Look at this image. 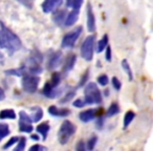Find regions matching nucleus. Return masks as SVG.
I'll use <instances>...</instances> for the list:
<instances>
[{"mask_svg": "<svg viewBox=\"0 0 153 151\" xmlns=\"http://www.w3.org/2000/svg\"><path fill=\"white\" fill-rule=\"evenodd\" d=\"M0 46L5 48L9 54H14L21 47L20 39L0 21Z\"/></svg>", "mask_w": 153, "mask_h": 151, "instance_id": "nucleus-1", "label": "nucleus"}, {"mask_svg": "<svg viewBox=\"0 0 153 151\" xmlns=\"http://www.w3.org/2000/svg\"><path fill=\"white\" fill-rule=\"evenodd\" d=\"M84 102L85 104H100L102 102V94L97 84L88 83L84 90Z\"/></svg>", "mask_w": 153, "mask_h": 151, "instance_id": "nucleus-2", "label": "nucleus"}, {"mask_svg": "<svg viewBox=\"0 0 153 151\" xmlns=\"http://www.w3.org/2000/svg\"><path fill=\"white\" fill-rule=\"evenodd\" d=\"M76 130V127L74 123H71L70 121H64L62 123L61 127L59 128L58 131V140L61 145H65L68 141L70 140L72 135L74 134Z\"/></svg>", "mask_w": 153, "mask_h": 151, "instance_id": "nucleus-3", "label": "nucleus"}, {"mask_svg": "<svg viewBox=\"0 0 153 151\" xmlns=\"http://www.w3.org/2000/svg\"><path fill=\"white\" fill-rule=\"evenodd\" d=\"M94 40L96 36L90 35L84 40L83 44L81 46V56L86 61H91L94 57Z\"/></svg>", "mask_w": 153, "mask_h": 151, "instance_id": "nucleus-4", "label": "nucleus"}, {"mask_svg": "<svg viewBox=\"0 0 153 151\" xmlns=\"http://www.w3.org/2000/svg\"><path fill=\"white\" fill-rule=\"evenodd\" d=\"M40 78L35 74H24L22 78V88L25 92L34 94L37 90Z\"/></svg>", "mask_w": 153, "mask_h": 151, "instance_id": "nucleus-5", "label": "nucleus"}, {"mask_svg": "<svg viewBox=\"0 0 153 151\" xmlns=\"http://www.w3.org/2000/svg\"><path fill=\"white\" fill-rule=\"evenodd\" d=\"M33 121L30 118V115H27V113L24 111H20L19 112V130L21 132H25V133H30L34 129L32 125Z\"/></svg>", "mask_w": 153, "mask_h": 151, "instance_id": "nucleus-6", "label": "nucleus"}, {"mask_svg": "<svg viewBox=\"0 0 153 151\" xmlns=\"http://www.w3.org/2000/svg\"><path fill=\"white\" fill-rule=\"evenodd\" d=\"M82 33V28L79 26V28H76V30H74L72 32L68 33L67 35H65L62 40V46L63 47H72L74 44H76V40L78 38L80 37Z\"/></svg>", "mask_w": 153, "mask_h": 151, "instance_id": "nucleus-7", "label": "nucleus"}, {"mask_svg": "<svg viewBox=\"0 0 153 151\" xmlns=\"http://www.w3.org/2000/svg\"><path fill=\"white\" fill-rule=\"evenodd\" d=\"M101 113H102V108L87 109V110H84V111H82V112H80L79 118L82 122L88 123V122L97 119L98 117H101Z\"/></svg>", "mask_w": 153, "mask_h": 151, "instance_id": "nucleus-8", "label": "nucleus"}, {"mask_svg": "<svg viewBox=\"0 0 153 151\" xmlns=\"http://www.w3.org/2000/svg\"><path fill=\"white\" fill-rule=\"evenodd\" d=\"M63 0H44L42 3V10L44 13H51L61 7Z\"/></svg>", "mask_w": 153, "mask_h": 151, "instance_id": "nucleus-9", "label": "nucleus"}, {"mask_svg": "<svg viewBox=\"0 0 153 151\" xmlns=\"http://www.w3.org/2000/svg\"><path fill=\"white\" fill-rule=\"evenodd\" d=\"M79 13H80V10H76V9H72V11L66 16L65 18V21H64V24L65 26H71L78 21L79 19Z\"/></svg>", "mask_w": 153, "mask_h": 151, "instance_id": "nucleus-10", "label": "nucleus"}, {"mask_svg": "<svg viewBox=\"0 0 153 151\" xmlns=\"http://www.w3.org/2000/svg\"><path fill=\"white\" fill-rule=\"evenodd\" d=\"M48 112H49V115H51L53 117L64 118V117L69 115L70 111L66 108H58V107H56V106H49Z\"/></svg>", "mask_w": 153, "mask_h": 151, "instance_id": "nucleus-11", "label": "nucleus"}, {"mask_svg": "<svg viewBox=\"0 0 153 151\" xmlns=\"http://www.w3.org/2000/svg\"><path fill=\"white\" fill-rule=\"evenodd\" d=\"M42 94H44L45 97H47V98L53 99V98H56L57 96H59L60 90L57 89V88H53L51 86V84H49V82H46L42 89Z\"/></svg>", "mask_w": 153, "mask_h": 151, "instance_id": "nucleus-12", "label": "nucleus"}, {"mask_svg": "<svg viewBox=\"0 0 153 151\" xmlns=\"http://www.w3.org/2000/svg\"><path fill=\"white\" fill-rule=\"evenodd\" d=\"M62 61V53L61 51H56L53 56L51 57L48 61V68L49 69H55L61 64Z\"/></svg>", "mask_w": 153, "mask_h": 151, "instance_id": "nucleus-13", "label": "nucleus"}, {"mask_svg": "<svg viewBox=\"0 0 153 151\" xmlns=\"http://www.w3.org/2000/svg\"><path fill=\"white\" fill-rule=\"evenodd\" d=\"M87 28L89 32H94L96 28V19H94V15L92 13L91 5H87Z\"/></svg>", "mask_w": 153, "mask_h": 151, "instance_id": "nucleus-14", "label": "nucleus"}, {"mask_svg": "<svg viewBox=\"0 0 153 151\" xmlns=\"http://www.w3.org/2000/svg\"><path fill=\"white\" fill-rule=\"evenodd\" d=\"M76 57L74 55H70L69 57L66 59L65 63H64V67H63L64 71L68 72L72 69V67L74 66V63H76Z\"/></svg>", "mask_w": 153, "mask_h": 151, "instance_id": "nucleus-15", "label": "nucleus"}, {"mask_svg": "<svg viewBox=\"0 0 153 151\" xmlns=\"http://www.w3.org/2000/svg\"><path fill=\"white\" fill-rule=\"evenodd\" d=\"M43 117V111L40 107H34L32 109V115H30V119L33 122H39Z\"/></svg>", "mask_w": 153, "mask_h": 151, "instance_id": "nucleus-16", "label": "nucleus"}, {"mask_svg": "<svg viewBox=\"0 0 153 151\" xmlns=\"http://www.w3.org/2000/svg\"><path fill=\"white\" fill-rule=\"evenodd\" d=\"M5 119H11L15 120L16 119V113L13 109H3L0 111V120H5Z\"/></svg>", "mask_w": 153, "mask_h": 151, "instance_id": "nucleus-17", "label": "nucleus"}, {"mask_svg": "<svg viewBox=\"0 0 153 151\" xmlns=\"http://www.w3.org/2000/svg\"><path fill=\"white\" fill-rule=\"evenodd\" d=\"M37 131L38 133H40L41 135L43 136V140H45L47 136V133L49 131V124L47 122H44V123L40 124V125L37 127Z\"/></svg>", "mask_w": 153, "mask_h": 151, "instance_id": "nucleus-18", "label": "nucleus"}, {"mask_svg": "<svg viewBox=\"0 0 153 151\" xmlns=\"http://www.w3.org/2000/svg\"><path fill=\"white\" fill-rule=\"evenodd\" d=\"M61 82V74L59 72H53V76H51V79L49 81V84L53 88H57V86L60 84Z\"/></svg>", "mask_w": 153, "mask_h": 151, "instance_id": "nucleus-19", "label": "nucleus"}, {"mask_svg": "<svg viewBox=\"0 0 153 151\" xmlns=\"http://www.w3.org/2000/svg\"><path fill=\"white\" fill-rule=\"evenodd\" d=\"M65 11H58L55 13V15H53V21L56 22V23L58 24V25H60V24L62 23V22L64 21V19H65Z\"/></svg>", "mask_w": 153, "mask_h": 151, "instance_id": "nucleus-20", "label": "nucleus"}, {"mask_svg": "<svg viewBox=\"0 0 153 151\" xmlns=\"http://www.w3.org/2000/svg\"><path fill=\"white\" fill-rule=\"evenodd\" d=\"M134 118H135V113H134L133 111H128V112H126L125 117H124V128H125V129L130 125V123L133 121Z\"/></svg>", "mask_w": 153, "mask_h": 151, "instance_id": "nucleus-21", "label": "nucleus"}, {"mask_svg": "<svg viewBox=\"0 0 153 151\" xmlns=\"http://www.w3.org/2000/svg\"><path fill=\"white\" fill-rule=\"evenodd\" d=\"M108 45V36L107 35H104L102 39L99 41V44H98V53H102L106 46Z\"/></svg>", "mask_w": 153, "mask_h": 151, "instance_id": "nucleus-22", "label": "nucleus"}, {"mask_svg": "<svg viewBox=\"0 0 153 151\" xmlns=\"http://www.w3.org/2000/svg\"><path fill=\"white\" fill-rule=\"evenodd\" d=\"M120 112V107L119 105L117 104V103H113V104H111L110 106H109L108 110H107L106 112V115L107 117H112V115H117V113Z\"/></svg>", "mask_w": 153, "mask_h": 151, "instance_id": "nucleus-23", "label": "nucleus"}, {"mask_svg": "<svg viewBox=\"0 0 153 151\" xmlns=\"http://www.w3.org/2000/svg\"><path fill=\"white\" fill-rule=\"evenodd\" d=\"M10 133V128L7 124H2L0 123V141L4 138L5 136H7Z\"/></svg>", "mask_w": 153, "mask_h": 151, "instance_id": "nucleus-24", "label": "nucleus"}, {"mask_svg": "<svg viewBox=\"0 0 153 151\" xmlns=\"http://www.w3.org/2000/svg\"><path fill=\"white\" fill-rule=\"evenodd\" d=\"M122 66H123V68H124V70L126 71V74H128L129 80L133 79V74H132L131 68H130V66H129V63H128V61L126 59H124L123 61H122Z\"/></svg>", "mask_w": 153, "mask_h": 151, "instance_id": "nucleus-25", "label": "nucleus"}, {"mask_svg": "<svg viewBox=\"0 0 153 151\" xmlns=\"http://www.w3.org/2000/svg\"><path fill=\"white\" fill-rule=\"evenodd\" d=\"M25 145H26L25 138H19V140L17 142V146H16V148L13 151H24Z\"/></svg>", "mask_w": 153, "mask_h": 151, "instance_id": "nucleus-26", "label": "nucleus"}, {"mask_svg": "<svg viewBox=\"0 0 153 151\" xmlns=\"http://www.w3.org/2000/svg\"><path fill=\"white\" fill-rule=\"evenodd\" d=\"M97 141H98V138H97L96 135L91 136V138H90L89 140H88V142L86 143V146H87L88 150H89V151L94 150V146H96V144H97Z\"/></svg>", "mask_w": 153, "mask_h": 151, "instance_id": "nucleus-27", "label": "nucleus"}, {"mask_svg": "<svg viewBox=\"0 0 153 151\" xmlns=\"http://www.w3.org/2000/svg\"><path fill=\"white\" fill-rule=\"evenodd\" d=\"M108 81H109V79L106 74H101L100 77L98 78V83L101 84L102 86H106L107 84H108Z\"/></svg>", "mask_w": 153, "mask_h": 151, "instance_id": "nucleus-28", "label": "nucleus"}, {"mask_svg": "<svg viewBox=\"0 0 153 151\" xmlns=\"http://www.w3.org/2000/svg\"><path fill=\"white\" fill-rule=\"evenodd\" d=\"M18 140H19V138L18 136H13V138H11V140H9V142L7 143V144L3 146V148L4 149H7V148H10L11 146H13L15 143H17L18 142Z\"/></svg>", "mask_w": 153, "mask_h": 151, "instance_id": "nucleus-29", "label": "nucleus"}, {"mask_svg": "<svg viewBox=\"0 0 153 151\" xmlns=\"http://www.w3.org/2000/svg\"><path fill=\"white\" fill-rule=\"evenodd\" d=\"M74 91H68L67 94H66V96L64 97L63 99H62L60 102L61 103H66V102H68L69 100H71L72 98H74Z\"/></svg>", "mask_w": 153, "mask_h": 151, "instance_id": "nucleus-30", "label": "nucleus"}, {"mask_svg": "<svg viewBox=\"0 0 153 151\" xmlns=\"http://www.w3.org/2000/svg\"><path fill=\"white\" fill-rule=\"evenodd\" d=\"M17 1H19L20 3H22V4H23L24 7H27V9H32L33 3H34V0H17Z\"/></svg>", "mask_w": 153, "mask_h": 151, "instance_id": "nucleus-31", "label": "nucleus"}, {"mask_svg": "<svg viewBox=\"0 0 153 151\" xmlns=\"http://www.w3.org/2000/svg\"><path fill=\"white\" fill-rule=\"evenodd\" d=\"M82 3H83V0H72L71 1V7L72 9L80 10Z\"/></svg>", "mask_w": 153, "mask_h": 151, "instance_id": "nucleus-32", "label": "nucleus"}, {"mask_svg": "<svg viewBox=\"0 0 153 151\" xmlns=\"http://www.w3.org/2000/svg\"><path fill=\"white\" fill-rule=\"evenodd\" d=\"M76 151H86L85 143H84L83 141H80V142L76 145Z\"/></svg>", "mask_w": 153, "mask_h": 151, "instance_id": "nucleus-33", "label": "nucleus"}, {"mask_svg": "<svg viewBox=\"0 0 153 151\" xmlns=\"http://www.w3.org/2000/svg\"><path fill=\"white\" fill-rule=\"evenodd\" d=\"M112 85L113 87H114L115 90H120L121 89V82H120V80H117V78H112Z\"/></svg>", "mask_w": 153, "mask_h": 151, "instance_id": "nucleus-34", "label": "nucleus"}, {"mask_svg": "<svg viewBox=\"0 0 153 151\" xmlns=\"http://www.w3.org/2000/svg\"><path fill=\"white\" fill-rule=\"evenodd\" d=\"M85 102H84V100H82V99H78V100H76L74 102V107H79V108H81V107H84L85 106Z\"/></svg>", "mask_w": 153, "mask_h": 151, "instance_id": "nucleus-35", "label": "nucleus"}, {"mask_svg": "<svg viewBox=\"0 0 153 151\" xmlns=\"http://www.w3.org/2000/svg\"><path fill=\"white\" fill-rule=\"evenodd\" d=\"M43 150H45V149L42 148V147H41L40 145H38V144L33 145V146L28 149V151H43Z\"/></svg>", "mask_w": 153, "mask_h": 151, "instance_id": "nucleus-36", "label": "nucleus"}, {"mask_svg": "<svg viewBox=\"0 0 153 151\" xmlns=\"http://www.w3.org/2000/svg\"><path fill=\"white\" fill-rule=\"evenodd\" d=\"M105 57H106V60L108 62L111 61V47L110 46H106V55H105Z\"/></svg>", "mask_w": 153, "mask_h": 151, "instance_id": "nucleus-37", "label": "nucleus"}, {"mask_svg": "<svg viewBox=\"0 0 153 151\" xmlns=\"http://www.w3.org/2000/svg\"><path fill=\"white\" fill-rule=\"evenodd\" d=\"M87 79H88V71H86V74H84L83 78H82V80L80 81V85H79V86L84 85V84H85V82L87 81Z\"/></svg>", "mask_w": 153, "mask_h": 151, "instance_id": "nucleus-38", "label": "nucleus"}, {"mask_svg": "<svg viewBox=\"0 0 153 151\" xmlns=\"http://www.w3.org/2000/svg\"><path fill=\"white\" fill-rule=\"evenodd\" d=\"M4 98H5V94H4V91H3L2 88H0V101L3 100V99H4Z\"/></svg>", "mask_w": 153, "mask_h": 151, "instance_id": "nucleus-39", "label": "nucleus"}, {"mask_svg": "<svg viewBox=\"0 0 153 151\" xmlns=\"http://www.w3.org/2000/svg\"><path fill=\"white\" fill-rule=\"evenodd\" d=\"M2 61H3V56L0 54V63H2Z\"/></svg>", "mask_w": 153, "mask_h": 151, "instance_id": "nucleus-40", "label": "nucleus"}, {"mask_svg": "<svg viewBox=\"0 0 153 151\" xmlns=\"http://www.w3.org/2000/svg\"><path fill=\"white\" fill-rule=\"evenodd\" d=\"M32 138H34V140H36V141H38V138H38V135H36V136H35V135H33Z\"/></svg>", "mask_w": 153, "mask_h": 151, "instance_id": "nucleus-41", "label": "nucleus"}]
</instances>
